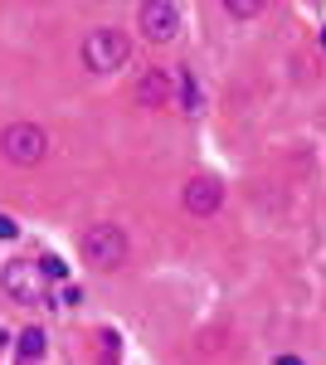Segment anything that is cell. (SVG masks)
I'll return each mask as SVG.
<instances>
[{
    "label": "cell",
    "mask_w": 326,
    "mask_h": 365,
    "mask_svg": "<svg viewBox=\"0 0 326 365\" xmlns=\"http://www.w3.org/2000/svg\"><path fill=\"white\" fill-rule=\"evenodd\" d=\"M20 356H25V361H39V356H44V331L29 327L25 336H20Z\"/></svg>",
    "instance_id": "30bf717a"
},
{
    "label": "cell",
    "mask_w": 326,
    "mask_h": 365,
    "mask_svg": "<svg viewBox=\"0 0 326 365\" xmlns=\"http://www.w3.org/2000/svg\"><path fill=\"white\" fill-rule=\"evenodd\" d=\"M103 346H98V351H103V361H117V336H112V331H103Z\"/></svg>",
    "instance_id": "7c38bea8"
},
{
    "label": "cell",
    "mask_w": 326,
    "mask_h": 365,
    "mask_svg": "<svg viewBox=\"0 0 326 365\" xmlns=\"http://www.w3.org/2000/svg\"><path fill=\"white\" fill-rule=\"evenodd\" d=\"M170 103H180L185 113H200V83H195L190 68H180V73L170 78Z\"/></svg>",
    "instance_id": "ba28073f"
},
{
    "label": "cell",
    "mask_w": 326,
    "mask_h": 365,
    "mask_svg": "<svg viewBox=\"0 0 326 365\" xmlns=\"http://www.w3.org/2000/svg\"><path fill=\"white\" fill-rule=\"evenodd\" d=\"M277 365H302V361L297 356H277Z\"/></svg>",
    "instance_id": "5bb4252c"
},
{
    "label": "cell",
    "mask_w": 326,
    "mask_h": 365,
    "mask_svg": "<svg viewBox=\"0 0 326 365\" xmlns=\"http://www.w3.org/2000/svg\"><path fill=\"white\" fill-rule=\"evenodd\" d=\"M224 15L229 20H258L263 15V0H224Z\"/></svg>",
    "instance_id": "9c48e42d"
},
{
    "label": "cell",
    "mask_w": 326,
    "mask_h": 365,
    "mask_svg": "<svg viewBox=\"0 0 326 365\" xmlns=\"http://www.w3.org/2000/svg\"><path fill=\"white\" fill-rule=\"evenodd\" d=\"M132 93H136V103H146V108H170V73L165 68H146Z\"/></svg>",
    "instance_id": "52a82bcc"
},
{
    "label": "cell",
    "mask_w": 326,
    "mask_h": 365,
    "mask_svg": "<svg viewBox=\"0 0 326 365\" xmlns=\"http://www.w3.org/2000/svg\"><path fill=\"white\" fill-rule=\"evenodd\" d=\"M322 49H326V29H322Z\"/></svg>",
    "instance_id": "9a60e30c"
},
{
    "label": "cell",
    "mask_w": 326,
    "mask_h": 365,
    "mask_svg": "<svg viewBox=\"0 0 326 365\" xmlns=\"http://www.w3.org/2000/svg\"><path fill=\"white\" fill-rule=\"evenodd\" d=\"M180 205H185V215H195V220H210V215L224 210V185H219L215 175H195V180H185V190H180Z\"/></svg>",
    "instance_id": "5b68a950"
},
{
    "label": "cell",
    "mask_w": 326,
    "mask_h": 365,
    "mask_svg": "<svg viewBox=\"0 0 326 365\" xmlns=\"http://www.w3.org/2000/svg\"><path fill=\"white\" fill-rule=\"evenodd\" d=\"M34 268H39V273H44V278H63V273H68V268H63V263H58L54 253H44V258H39V263H34Z\"/></svg>",
    "instance_id": "8fae6325"
},
{
    "label": "cell",
    "mask_w": 326,
    "mask_h": 365,
    "mask_svg": "<svg viewBox=\"0 0 326 365\" xmlns=\"http://www.w3.org/2000/svg\"><path fill=\"white\" fill-rule=\"evenodd\" d=\"M0 239H15V220L10 215H0Z\"/></svg>",
    "instance_id": "4fadbf2b"
},
{
    "label": "cell",
    "mask_w": 326,
    "mask_h": 365,
    "mask_svg": "<svg viewBox=\"0 0 326 365\" xmlns=\"http://www.w3.org/2000/svg\"><path fill=\"white\" fill-rule=\"evenodd\" d=\"M0 287L15 297V302H39V278H34V268L29 263H5V273H0Z\"/></svg>",
    "instance_id": "8992f818"
},
{
    "label": "cell",
    "mask_w": 326,
    "mask_h": 365,
    "mask_svg": "<svg viewBox=\"0 0 326 365\" xmlns=\"http://www.w3.org/2000/svg\"><path fill=\"white\" fill-rule=\"evenodd\" d=\"M83 263L88 268H103V273H112V268H122L127 263V234L117 225H88L83 229Z\"/></svg>",
    "instance_id": "3957f363"
},
{
    "label": "cell",
    "mask_w": 326,
    "mask_h": 365,
    "mask_svg": "<svg viewBox=\"0 0 326 365\" xmlns=\"http://www.w3.org/2000/svg\"><path fill=\"white\" fill-rule=\"evenodd\" d=\"M0 156L10 161V166H39L44 156H49V137H44V127H34V122H10L5 132H0Z\"/></svg>",
    "instance_id": "7a4b0ae2"
},
{
    "label": "cell",
    "mask_w": 326,
    "mask_h": 365,
    "mask_svg": "<svg viewBox=\"0 0 326 365\" xmlns=\"http://www.w3.org/2000/svg\"><path fill=\"white\" fill-rule=\"evenodd\" d=\"M180 5L175 0H141L136 5V29L151 39V44H170L175 34H180Z\"/></svg>",
    "instance_id": "277c9868"
},
{
    "label": "cell",
    "mask_w": 326,
    "mask_h": 365,
    "mask_svg": "<svg viewBox=\"0 0 326 365\" xmlns=\"http://www.w3.org/2000/svg\"><path fill=\"white\" fill-rule=\"evenodd\" d=\"M127 54H132V39L117 25H98V29H88V39H83V68H93V73L122 68Z\"/></svg>",
    "instance_id": "6da1fadb"
}]
</instances>
